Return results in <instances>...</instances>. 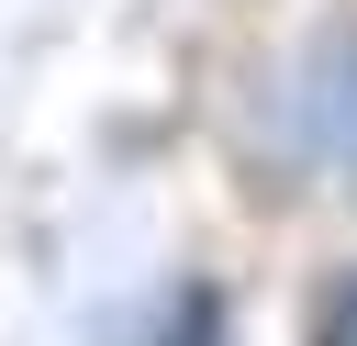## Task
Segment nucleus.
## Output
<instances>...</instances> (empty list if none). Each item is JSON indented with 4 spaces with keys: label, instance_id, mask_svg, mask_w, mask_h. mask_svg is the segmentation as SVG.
<instances>
[{
    "label": "nucleus",
    "instance_id": "f257e3e1",
    "mask_svg": "<svg viewBox=\"0 0 357 346\" xmlns=\"http://www.w3.org/2000/svg\"><path fill=\"white\" fill-rule=\"evenodd\" d=\"M312 346H357V268L324 290V324H312Z\"/></svg>",
    "mask_w": 357,
    "mask_h": 346
}]
</instances>
